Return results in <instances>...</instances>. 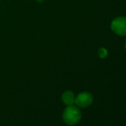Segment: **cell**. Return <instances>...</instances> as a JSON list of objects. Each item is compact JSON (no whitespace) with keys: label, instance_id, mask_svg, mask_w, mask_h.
I'll return each mask as SVG.
<instances>
[{"label":"cell","instance_id":"obj_1","mask_svg":"<svg viewBox=\"0 0 126 126\" xmlns=\"http://www.w3.org/2000/svg\"><path fill=\"white\" fill-rule=\"evenodd\" d=\"M82 118V112L79 108L73 105L66 107L62 113V119L68 125H74L79 122Z\"/></svg>","mask_w":126,"mask_h":126},{"label":"cell","instance_id":"obj_2","mask_svg":"<svg viewBox=\"0 0 126 126\" xmlns=\"http://www.w3.org/2000/svg\"><path fill=\"white\" fill-rule=\"evenodd\" d=\"M111 30L117 35L126 36V17L119 16L115 18L110 25Z\"/></svg>","mask_w":126,"mask_h":126},{"label":"cell","instance_id":"obj_3","mask_svg":"<svg viewBox=\"0 0 126 126\" xmlns=\"http://www.w3.org/2000/svg\"><path fill=\"white\" fill-rule=\"evenodd\" d=\"M93 100L94 97L92 94L87 91L82 92L75 97V103L79 108H87L90 106Z\"/></svg>","mask_w":126,"mask_h":126},{"label":"cell","instance_id":"obj_4","mask_svg":"<svg viewBox=\"0 0 126 126\" xmlns=\"http://www.w3.org/2000/svg\"><path fill=\"white\" fill-rule=\"evenodd\" d=\"M62 102L66 105H71L75 103V96L74 94L71 91H66L63 93L62 96Z\"/></svg>","mask_w":126,"mask_h":126},{"label":"cell","instance_id":"obj_5","mask_svg":"<svg viewBox=\"0 0 126 126\" xmlns=\"http://www.w3.org/2000/svg\"><path fill=\"white\" fill-rule=\"evenodd\" d=\"M98 56L101 59H105L108 56V50L104 47L99 48V50H98Z\"/></svg>","mask_w":126,"mask_h":126},{"label":"cell","instance_id":"obj_6","mask_svg":"<svg viewBox=\"0 0 126 126\" xmlns=\"http://www.w3.org/2000/svg\"><path fill=\"white\" fill-rule=\"evenodd\" d=\"M38 2H43V0H37Z\"/></svg>","mask_w":126,"mask_h":126},{"label":"cell","instance_id":"obj_7","mask_svg":"<svg viewBox=\"0 0 126 126\" xmlns=\"http://www.w3.org/2000/svg\"><path fill=\"white\" fill-rule=\"evenodd\" d=\"M125 50H126V41H125Z\"/></svg>","mask_w":126,"mask_h":126}]
</instances>
